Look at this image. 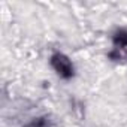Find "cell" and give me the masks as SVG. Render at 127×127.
<instances>
[{"instance_id":"1","label":"cell","mask_w":127,"mask_h":127,"mask_svg":"<svg viewBox=\"0 0 127 127\" xmlns=\"http://www.w3.org/2000/svg\"><path fill=\"white\" fill-rule=\"evenodd\" d=\"M49 64L54 69V72L63 79H70L75 75V67L72 60L63 52H54L49 58Z\"/></svg>"},{"instance_id":"2","label":"cell","mask_w":127,"mask_h":127,"mask_svg":"<svg viewBox=\"0 0 127 127\" xmlns=\"http://www.w3.org/2000/svg\"><path fill=\"white\" fill-rule=\"evenodd\" d=\"M114 49L111 52V57L124 58L127 57V30H117V33L112 37Z\"/></svg>"}]
</instances>
